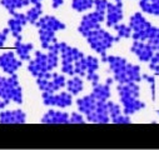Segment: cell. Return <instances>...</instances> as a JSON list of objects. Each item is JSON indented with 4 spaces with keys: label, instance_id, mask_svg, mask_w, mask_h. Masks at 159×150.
Here are the masks:
<instances>
[]
</instances>
